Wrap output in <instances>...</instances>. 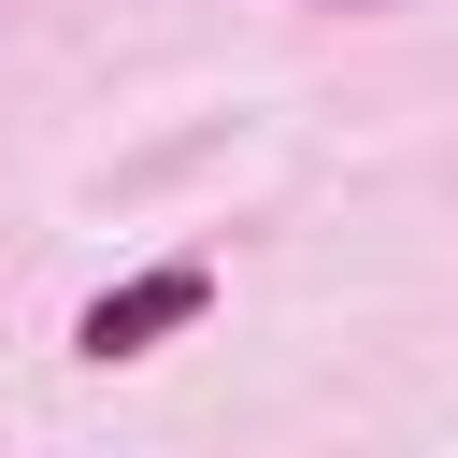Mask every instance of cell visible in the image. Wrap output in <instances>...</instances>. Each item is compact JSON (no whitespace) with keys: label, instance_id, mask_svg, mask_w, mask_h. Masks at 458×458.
<instances>
[{"label":"cell","instance_id":"cell-1","mask_svg":"<svg viewBox=\"0 0 458 458\" xmlns=\"http://www.w3.org/2000/svg\"><path fill=\"white\" fill-rule=\"evenodd\" d=\"M172 315H200V272H143L129 301H100V315H86V358H129V344H157Z\"/></svg>","mask_w":458,"mask_h":458}]
</instances>
